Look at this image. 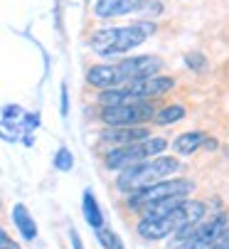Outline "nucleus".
<instances>
[{
  "instance_id": "423d86ee",
  "label": "nucleus",
  "mask_w": 229,
  "mask_h": 249,
  "mask_svg": "<svg viewBox=\"0 0 229 249\" xmlns=\"http://www.w3.org/2000/svg\"><path fill=\"white\" fill-rule=\"evenodd\" d=\"M156 106L150 101H136V104H121V106H104L101 121L106 126H143L153 119Z\"/></svg>"
},
{
  "instance_id": "412c9836",
  "label": "nucleus",
  "mask_w": 229,
  "mask_h": 249,
  "mask_svg": "<svg viewBox=\"0 0 229 249\" xmlns=\"http://www.w3.org/2000/svg\"><path fill=\"white\" fill-rule=\"evenodd\" d=\"M69 239H71V247H74V249H84V244H82V239H79V234H76L74 230L69 232Z\"/></svg>"
},
{
  "instance_id": "aec40b11",
  "label": "nucleus",
  "mask_w": 229,
  "mask_h": 249,
  "mask_svg": "<svg viewBox=\"0 0 229 249\" xmlns=\"http://www.w3.org/2000/svg\"><path fill=\"white\" fill-rule=\"evenodd\" d=\"M210 249H229V227H227V230L217 237V242H214Z\"/></svg>"
},
{
  "instance_id": "f3484780",
  "label": "nucleus",
  "mask_w": 229,
  "mask_h": 249,
  "mask_svg": "<svg viewBox=\"0 0 229 249\" xmlns=\"http://www.w3.org/2000/svg\"><path fill=\"white\" fill-rule=\"evenodd\" d=\"M96 237H99V242H101L106 249H123L121 239L113 234L111 230H106V227H99V230H96Z\"/></svg>"
},
{
  "instance_id": "dca6fc26",
  "label": "nucleus",
  "mask_w": 229,
  "mask_h": 249,
  "mask_svg": "<svg viewBox=\"0 0 229 249\" xmlns=\"http://www.w3.org/2000/svg\"><path fill=\"white\" fill-rule=\"evenodd\" d=\"M182 119H185V106H180V104L165 106V109L153 114V121L160 124V126H168V124H175V121H182Z\"/></svg>"
},
{
  "instance_id": "2eb2a0df",
  "label": "nucleus",
  "mask_w": 229,
  "mask_h": 249,
  "mask_svg": "<svg viewBox=\"0 0 229 249\" xmlns=\"http://www.w3.org/2000/svg\"><path fill=\"white\" fill-rule=\"evenodd\" d=\"M82 210H84V220H87L94 230L104 227V212H101V207H99V202H96V197H94V193H91V190H84Z\"/></svg>"
},
{
  "instance_id": "9d476101",
  "label": "nucleus",
  "mask_w": 229,
  "mask_h": 249,
  "mask_svg": "<svg viewBox=\"0 0 229 249\" xmlns=\"http://www.w3.org/2000/svg\"><path fill=\"white\" fill-rule=\"evenodd\" d=\"M150 131L145 126H108L101 131V141L111 146H128V143H138V141L148 138Z\"/></svg>"
},
{
  "instance_id": "4468645a",
  "label": "nucleus",
  "mask_w": 229,
  "mask_h": 249,
  "mask_svg": "<svg viewBox=\"0 0 229 249\" xmlns=\"http://www.w3.org/2000/svg\"><path fill=\"white\" fill-rule=\"evenodd\" d=\"M202 143H205V133H202V131H187V133H180V136L175 138L173 148H175V153H180V156H190V153H195Z\"/></svg>"
},
{
  "instance_id": "1a4fd4ad",
  "label": "nucleus",
  "mask_w": 229,
  "mask_h": 249,
  "mask_svg": "<svg viewBox=\"0 0 229 249\" xmlns=\"http://www.w3.org/2000/svg\"><path fill=\"white\" fill-rule=\"evenodd\" d=\"M173 87H175V79H170V77H160V74H153V77H145V79H136V82L123 84V89H126L136 101L158 99V96L168 94Z\"/></svg>"
},
{
  "instance_id": "f8f14e48",
  "label": "nucleus",
  "mask_w": 229,
  "mask_h": 249,
  "mask_svg": "<svg viewBox=\"0 0 229 249\" xmlns=\"http://www.w3.org/2000/svg\"><path fill=\"white\" fill-rule=\"evenodd\" d=\"M182 202H185V195H170V197H163V200L153 202V205H145L141 212H143L145 220H156V217H163V215H168V212H173Z\"/></svg>"
},
{
  "instance_id": "f03ea898",
  "label": "nucleus",
  "mask_w": 229,
  "mask_h": 249,
  "mask_svg": "<svg viewBox=\"0 0 229 249\" xmlns=\"http://www.w3.org/2000/svg\"><path fill=\"white\" fill-rule=\"evenodd\" d=\"M177 160L170 156H153L148 160H141L136 165H128L119 173L116 178V188L121 193H136L145 185H153L158 180H165L173 173H177Z\"/></svg>"
},
{
  "instance_id": "ddd939ff",
  "label": "nucleus",
  "mask_w": 229,
  "mask_h": 249,
  "mask_svg": "<svg viewBox=\"0 0 229 249\" xmlns=\"http://www.w3.org/2000/svg\"><path fill=\"white\" fill-rule=\"evenodd\" d=\"M13 222H15L18 232L22 234V239H35L37 237V225H35V220H32V215L27 212L25 205L13 207Z\"/></svg>"
},
{
  "instance_id": "a211bd4d",
  "label": "nucleus",
  "mask_w": 229,
  "mask_h": 249,
  "mask_svg": "<svg viewBox=\"0 0 229 249\" xmlns=\"http://www.w3.org/2000/svg\"><path fill=\"white\" fill-rule=\"evenodd\" d=\"M71 165H74L71 153H69L67 148H59V153H57V158H54V168H57V170H71Z\"/></svg>"
},
{
  "instance_id": "0eeeda50",
  "label": "nucleus",
  "mask_w": 229,
  "mask_h": 249,
  "mask_svg": "<svg viewBox=\"0 0 229 249\" xmlns=\"http://www.w3.org/2000/svg\"><path fill=\"white\" fill-rule=\"evenodd\" d=\"M163 69V59L160 57H153V54H143V57H128V59H121L116 64V72H119V79H121V87L128 84V82H136V79H145V77H153Z\"/></svg>"
},
{
  "instance_id": "7ed1b4c3",
  "label": "nucleus",
  "mask_w": 229,
  "mask_h": 249,
  "mask_svg": "<svg viewBox=\"0 0 229 249\" xmlns=\"http://www.w3.org/2000/svg\"><path fill=\"white\" fill-rule=\"evenodd\" d=\"M168 148V141L158 138V136H148L138 143H128V146H116L106 153V165L111 170H123L128 165H136L141 160H148L153 156H160Z\"/></svg>"
},
{
  "instance_id": "39448f33",
  "label": "nucleus",
  "mask_w": 229,
  "mask_h": 249,
  "mask_svg": "<svg viewBox=\"0 0 229 249\" xmlns=\"http://www.w3.org/2000/svg\"><path fill=\"white\" fill-rule=\"evenodd\" d=\"M163 13L160 5H153V0H96L94 15L101 20L123 18V15H143V18H158Z\"/></svg>"
},
{
  "instance_id": "f257e3e1",
  "label": "nucleus",
  "mask_w": 229,
  "mask_h": 249,
  "mask_svg": "<svg viewBox=\"0 0 229 249\" xmlns=\"http://www.w3.org/2000/svg\"><path fill=\"white\" fill-rule=\"evenodd\" d=\"M153 32H156V27L150 22H136L128 27H106L91 35L89 45L99 57H119V54H126L141 47Z\"/></svg>"
},
{
  "instance_id": "6ab92c4d",
  "label": "nucleus",
  "mask_w": 229,
  "mask_h": 249,
  "mask_svg": "<svg viewBox=\"0 0 229 249\" xmlns=\"http://www.w3.org/2000/svg\"><path fill=\"white\" fill-rule=\"evenodd\" d=\"M0 249H20L15 239H10V234L0 227Z\"/></svg>"
},
{
  "instance_id": "6e6552de",
  "label": "nucleus",
  "mask_w": 229,
  "mask_h": 249,
  "mask_svg": "<svg viewBox=\"0 0 229 249\" xmlns=\"http://www.w3.org/2000/svg\"><path fill=\"white\" fill-rule=\"evenodd\" d=\"M224 230H227V215L224 212H217V215H212L205 225H197L193 230V234L180 242L177 249H210Z\"/></svg>"
},
{
  "instance_id": "20e7f679",
  "label": "nucleus",
  "mask_w": 229,
  "mask_h": 249,
  "mask_svg": "<svg viewBox=\"0 0 229 249\" xmlns=\"http://www.w3.org/2000/svg\"><path fill=\"white\" fill-rule=\"evenodd\" d=\"M195 190V183H190L185 180V178H165V180H158V183H153V185H145L136 193H131L128 197V205L133 210H143L145 205H153V202H158L163 197H170V195H187V193H193Z\"/></svg>"
},
{
  "instance_id": "9b49d317",
  "label": "nucleus",
  "mask_w": 229,
  "mask_h": 249,
  "mask_svg": "<svg viewBox=\"0 0 229 249\" xmlns=\"http://www.w3.org/2000/svg\"><path fill=\"white\" fill-rule=\"evenodd\" d=\"M87 82L96 89H113V87H121L119 72H116V64H94L89 72H87Z\"/></svg>"
},
{
  "instance_id": "4be33fe9",
  "label": "nucleus",
  "mask_w": 229,
  "mask_h": 249,
  "mask_svg": "<svg viewBox=\"0 0 229 249\" xmlns=\"http://www.w3.org/2000/svg\"><path fill=\"white\" fill-rule=\"evenodd\" d=\"M187 64H193V67H200V64H202V59H200V57H187Z\"/></svg>"
}]
</instances>
